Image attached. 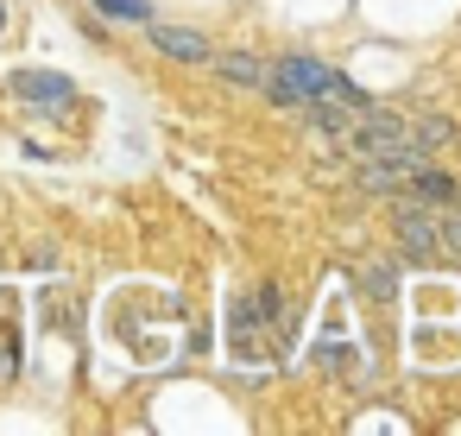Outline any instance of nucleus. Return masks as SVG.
<instances>
[{"label": "nucleus", "instance_id": "obj_1", "mask_svg": "<svg viewBox=\"0 0 461 436\" xmlns=\"http://www.w3.org/2000/svg\"><path fill=\"white\" fill-rule=\"evenodd\" d=\"M14 95L32 102V108H45V114H64L77 102V83L58 77V70H14Z\"/></svg>", "mask_w": 461, "mask_h": 436}, {"label": "nucleus", "instance_id": "obj_2", "mask_svg": "<svg viewBox=\"0 0 461 436\" xmlns=\"http://www.w3.org/2000/svg\"><path fill=\"white\" fill-rule=\"evenodd\" d=\"M392 228H398V247H404V259H417V266H423V259H436V247H442V241H436V222H429V215H423L411 196H398V209H392Z\"/></svg>", "mask_w": 461, "mask_h": 436}, {"label": "nucleus", "instance_id": "obj_3", "mask_svg": "<svg viewBox=\"0 0 461 436\" xmlns=\"http://www.w3.org/2000/svg\"><path fill=\"white\" fill-rule=\"evenodd\" d=\"M278 77H285L303 102H316V95L335 89V70H329L322 58H310V51H285V58H278Z\"/></svg>", "mask_w": 461, "mask_h": 436}, {"label": "nucleus", "instance_id": "obj_4", "mask_svg": "<svg viewBox=\"0 0 461 436\" xmlns=\"http://www.w3.org/2000/svg\"><path fill=\"white\" fill-rule=\"evenodd\" d=\"M404 140V121H392V114H379V108H366L360 114V127L348 133V152L354 159H379V152H392Z\"/></svg>", "mask_w": 461, "mask_h": 436}, {"label": "nucleus", "instance_id": "obj_5", "mask_svg": "<svg viewBox=\"0 0 461 436\" xmlns=\"http://www.w3.org/2000/svg\"><path fill=\"white\" fill-rule=\"evenodd\" d=\"M146 26H152V45H158V58H177V64H209V45H203V32L158 26V20H146Z\"/></svg>", "mask_w": 461, "mask_h": 436}, {"label": "nucleus", "instance_id": "obj_6", "mask_svg": "<svg viewBox=\"0 0 461 436\" xmlns=\"http://www.w3.org/2000/svg\"><path fill=\"white\" fill-rule=\"evenodd\" d=\"M209 64H215L228 83H240V89H259V83H266V64H259L253 51H221V58L209 51Z\"/></svg>", "mask_w": 461, "mask_h": 436}, {"label": "nucleus", "instance_id": "obj_7", "mask_svg": "<svg viewBox=\"0 0 461 436\" xmlns=\"http://www.w3.org/2000/svg\"><path fill=\"white\" fill-rule=\"evenodd\" d=\"M398 196H411V203H455V184L423 165V171H411V177L398 184Z\"/></svg>", "mask_w": 461, "mask_h": 436}, {"label": "nucleus", "instance_id": "obj_8", "mask_svg": "<svg viewBox=\"0 0 461 436\" xmlns=\"http://www.w3.org/2000/svg\"><path fill=\"white\" fill-rule=\"evenodd\" d=\"M95 14L114 26H146L152 20V0H95Z\"/></svg>", "mask_w": 461, "mask_h": 436}, {"label": "nucleus", "instance_id": "obj_9", "mask_svg": "<svg viewBox=\"0 0 461 436\" xmlns=\"http://www.w3.org/2000/svg\"><path fill=\"white\" fill-rule=\"evenodd\" d=\"M360 285H366V297H379V304H392V297H398V272H392L385 259H366Z\"/></svg>", "mask_w": 461, "mask_h": 436}, {"label": "nucleus", "instance_id": "obj_10", "mask_svg": "<svg viewBox=\"0 0 461 436\" xmlns=\"http://www.w3.org/2000/svg\"><path fill=\"white\" fill-rule=\"evenodd\" d=\"M404 133H411L423 152H436V146H448V140H455V127H448V121H436V114H429V121H411Z\"/></svg>", "mask_w": 461, "mask_h": 436}, {"label": "nucleus", "instance_id": "obj_11", "mask_svg": "<svg viewBox=\"0 0 461 436\" xmlns=\"http://www.w3.org/2000/svg\"><path fill=\"white\" fill-rule=\"evenodd\" d=\"M247 310H253V316H266V322H278V316H285V310H278V291H272V285H259Z\"/></svg>", "mask_w": 461, "mask_h": 436}, {"label": "nucleus", "instance_id": "obj_12", "mask_svg": "<svg viewBox=\"0 0 461 436\" xmlns=\"http://www.w3.org/2000/svg\"><path fill=\"white\" fill-rule=\"evenodd\" d=\"M14 373H20V348L0 341V379H14Z\"/></svg>", "mask_w": 461, "mask_h": 436}, {"label": "nucleus", "instance_id": "obj_13", "mask_svg": "<svg viewBox=\"0 0 461 436\" xmlns=\"http://www.w3.org/2000/svg\"><path fill=\"white\" fill-rule=\"evenodd\" d=\"M442 241H448V247H455V253H461V215H455V222H448V228H442Z\"/></svg>", "mask_w": 461, "mask_h": 436}, {"label": "nucleus", "instance_id": "obj_14", "mask_svg": "<svg viewBox=\"0 0 461 436\" xmlns=\"http://www.w3.org/2000/svg\"><path fill=\"white\" fill-rule=\"evenodd\" d=\"M0 26H7V7H0Z\"/></svg>", "mask_w": 461, "mask_h": 436}]
</instances>
